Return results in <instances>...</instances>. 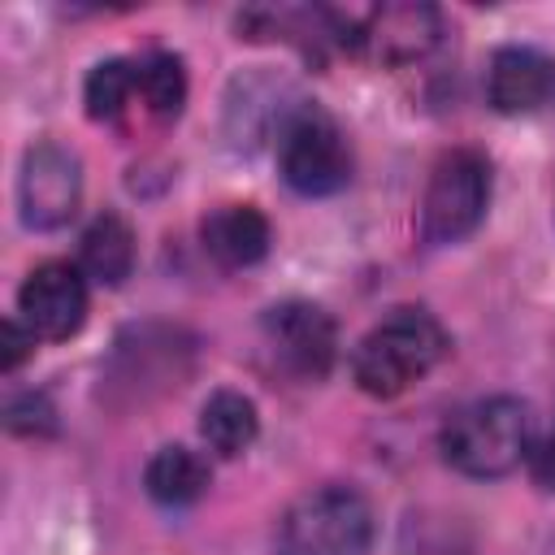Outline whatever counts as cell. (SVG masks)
Returning a JSON list of instances; mask_svg holds the SVG:
<instances>
[{
	"mask_svg": "<svg viewBox=\"0 0 555 555\" xmlns=\"http://www.w3.org/2000/svg\"><path fill=\"white\" fill-rule=\"evenodd\" d=\"M451 338L425 308H395L382 317L351 351V377L373 399H395L412 390L442 356Z\"/></svg>",
	"mask_w": 555,
	"mask_h": 555,
	"instance_id": "6da1fadb",
	"label": "cell"
},
{
	"mask_svg": "<svg viewBox=\"0 0 555 555\" xmlns=\"http://www.w3.org/2000/svg\"><path fill=\"white\" fill-rule=\"evenodd\" d=\"M442 460L464 477H503L533 447V412L516 395H490L442 425Z\"/></svg>",
	"mask_w": 555,
	"mask_h": 555,
	"instance_id": "7a4b0ae2",
	"label": "cell"
},
{
	"mask_svg": "<svg viewBox=\"0 0 555 555\" xmlns=\"http://www.w3.org/2000/svg\"><path fill=\"white\" fill-rule=\"evenodd\" d=\"M373 542V507L351 486L299 494L278 520V555H364Z\"/></svg>",
	"mask_w": 555,
	"mask_h": 555,
	"instance_id": "3957f363",
	"label": "cell"
},
{
	"mask_svg": "<svg viewBox=\"0 0 555 555\" xmlns=\"http://www.w3.org/2000/svg\"><path fill=\"white\" fill-rule=\"evenodd\" d=\"M490 204V160L477 147H451L434 160L421 195V238L434 247L468 238Z\"/></svg>",
	"mask_w": 555,
	"mask_h": 555,
	"instance_id": "277c9868",
	"label": "cell"
},
{
	"mask_svg": "<svg viewBox=\"0 0 555 555\" xmlns=\"http://www.w3.org/2000/svg\"><path fill=\"white\" fill-rule=\"evenodd\" d=\"M278 169L286 186L299 195L343 191L351 178V147H347L343 126L317 104L291 108L278 130Z\"/></svg>",
	"mask_w": 555,
	"mask_h": 555,
	"instance_id": "5b68a950",
	"label": "cell"
},
{
	"mask_svg": "<svg viewBox=\"0 0 555 555\" xmlns=\"http://www.w3.org/2000/svg\"><path fill=\"white\" fill-rule=\"evenodd\" d=\"M82 199V165L69 147L43 139L26 147L17 173V204L30 230H61Z\"/></svg>",
	"mask_w": 555,
	"mask_h": 555,
	"instance_id": "8992f818",
	"label": "cell"
},
{
	"mask_svg": "<svg viewBox=\"0 0 555 555\" xmlns=\"http://www.w3.org/2000/svg\"><path fill=\"white\" fill-rule=\"evenodd\" d=\"M264 343L273 360L299 377V382H321L338 356V330L334 317L321 304L308 299H282L264 312Z\"/></svg>",
	"mask_w": 555,
	"mask_h": 555,
	"instance_id": "52a82bcc",
	"label": "cell"
},
{
	"mask_svg": "<svg viewBox=\"0 0 555 555\" xmlns=\"http://www.w3.org/2000/svg\"><path fill=\"white\" fill-rule=\"evenodd\" d=\"M17 317L35 338L61 343L87 321V278L69 260H43L26 273L17 291Z\"/></svg>",
	"mask_w": 555,
	"mask_h": 555,
	"instance_id": "ba28073f",
	"label": "cell"
},
{
	"mask_svg": "<svg viewBox=\"0 0 555 555\" xmlns=\"http://www.w3.org/2000/svg\"><path fill=\"white\" fill-rule=\"evenodd\" d=\"M442 35V17L434 4L421 0H395L364 13L360 26H351V48L377 65H408L421 61Z\"/></svg>",
	"mask_w": 555,
	"mask_h": 555,
	"instance_id": "9c48e42d",
	"label": "cell"
},
{
	"mask_svg": "<svg viewBox=\"0 0 555 555\" xmlns=\"http://www.w3.org/2000/svg\"><path fill=\"white\" fill-rule=\"evenodd\" d=\"M486 100L494 104V113L507 117L546 108L555 100V61L525 43L499 48L486 69Z\"/></svg>",
	"mask_w": 555,
	"mask_h": 555,
	"instance_id": "30bf717a",
	"label": "cell"
},
{
	"mask_svg": "<svg viewBox=\"0 0 555 555\" xmlns=\"http://www.w3.org/2000/svg\"><path fill=\"white\" fill-rule=\"evenodd\" d=\"M199 238H204V251L221 269H247V264L264 260L273 230H269V217L256 204H221L204 217Z\"/></svg>",
	"mask_w": 555,
	"mask_h": 555,
	"instance_id": "8fae6325",
	"label": "cell"
},
{
	"mask_svg": "<svg viewBox=\"0 0 555 555\" xmlns=\"http://www.w3.org/2000/svg\"><path fill=\"white\" fill-rule=\"evenodd\" d=\"M82 273L104 282V286H121L134 269V230L126 225V217L117 212H100L87 230H82V247H78Z\"/></svg>",
	"mask_w": 555,
	"mask_h": 555,
	"instance_id": "7c38bea8",
	"label": "cell"
},
{
	"mask_svg": "<svg viewBox=\"0 0 555 555\" xmlns=\"http://www.w3.org/2000/svg\"><path fill=\"white\" fill-rule=\"evenodd\" d=\"M256 429H260L256 403L247 395H238V390H212L204 399V408H199V434L225 460L243 455L256 442Z\"/></svg>",
	"mask_w": 555,
	"mask_h": 555,
	"instance_id": "4fadbf2b",
	"label": "cell"
},
{
	"mask_svg": "<svg viewBox=\"0 0 555 555\" xmlns=\"http://www.w3.org/2000/svg\"><path fill=\"white\" fill-rule=\"evenodd\" d=\"M143 486L156 503L186 507L208 490V464L191 447H160L143 468Z\"/></svg>",
	"mask_w": 555,
	"mask_h": 555,
	"instance_id": "5bb4252c",
	"label": "cell"
},
{
	"mask_svg": "<svg viewBox=\"0 0 555 555\" xmlns=\"http://www.w3.org/2000/svg\"><path fill=\"white\" fill-rule=\"evenodd\" d=\"M139 91V65L130 61H100L82 82V104L91 121H113Z\"/></svg>",
	"mask_w": 555,
	"mask_h": 555,
	"instance_id": "9a60e30c",
	"label": "cell"
},
{
	"mask_svg": "<svg viewBox=\"0 0 555 555\" xmlns=\"http://www.w3.org/2000/svg\"><path fill=\"white\" fill-rule=\"evenodd\" d=\"M139 95L147 104L152 117L169 121L182 113L186 104V69L173 52H152L143 65H139Z\"/></svg>",
	"mask_w": 555,
	"mask_h": 555,
	"instance_id": "2e32d148",
	"label": "cell"
},
{
	"mask_svg": "<svg viewBox=\"0 0 555 555\" xmlns=\"http://www.w3.org/2000/svg\"><path fill=\"white\" fill-rule=\"evenodd\" d=\"M35 343H39V338L26 330V321H22V317H9V321H4V351H0V369H4V373H17V364L35 351Z\"/></svg>",
	"mask_w": 555,
	"mask_h": 555,
	"instance_id": "e0dca14e",
	"label": "cell"
},
{
	"mask_svg": "<svg viewBox=\"0 0 555 555\" xmlns=\"http://www.w3.org/2000/svg\"><path fill=\"white\" fill-rule=\"evenodd\" d=\"M529 477H533V486H542V490H555V425L542 434V438H533V447H529Z\"/></svg>",
	"mask_w": 555,
	"mask_h": 555,
	"instance_id": "ac0fdd59",
	"label": "cell"
}]
</instances>
